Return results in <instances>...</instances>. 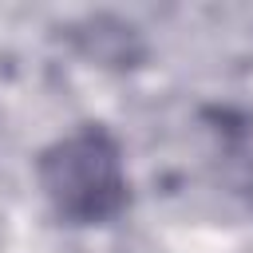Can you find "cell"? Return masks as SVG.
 <instances>
[{"mask_svg": "<svg viewBox=\"0 0 253 253\" xmlns=\"http://www.w3.org/2000/svg\"><path fill=\"white\" fill-rule=\"evenodd\" d=\"M40 190L55 217L71 225H107L126 210L130 186L111 130L87 123L51 142L36 162Z\"/></svg>", "mask_w": 253, "mask_h": 253, "instance_id": "cell-1", "label": "cell"}]
</instances>
